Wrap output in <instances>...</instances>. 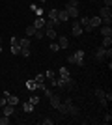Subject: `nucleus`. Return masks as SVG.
<instances>
[{
  "label": "nucleus",
  "mask_w": 112,
  "mask_h": 125,
  "mask_svg": "<svg viewBox=\"0 0 112 125\" xmlns=\"http://www.w3.org/2000/svg\"><path fill=\"white\" fill-rule=\"evenodd\" d=\"M84 54H86V52L82 51V49H79L77 52H73V54L67 56V62L75 63V65H79V67H82V65H84Z\"/></svg>",
  "instance_id": "f257e3e1"
},
{
  "label": "nucleus",
  "mask_w": 112,
  "mask_h": 125,
  "mask_svg": "<svg viewBox=\"0 0 112 125\" xmlns=\"http://www.w3.org/2000/svg\"><path fill=\"white\" fill-rule=\"evenodd\" d=\"M99 17H101V22H103V24H108V26H110V22H112V11H110V8L103 6L101 10H99Z\"/></svg>",
  "instance_id": "f03ea898"
},
{
  "label": "nucleus",
  "mask_w": 112,
  "mask_h": 125,
  "mask_svg": "<svg viewBox=\"0 0 112 125\" xmlns=\"http://www.w3.org/2000/svg\"><path fill=\"white\" fill-rule=\"evenodd\" d=\"M64 104H65V110H67V114H69V116H79V114H80L79 106H77V104H73V101H71L69 97L64 101Z\"/></svg>",
  "instance_id": "7ed1b4c3"
},
{
  "label": "nucleus",
  "mask_w": 112,
  "mask_h": 125,
  "mask_svg": "<svg viewBox=\"0 0 112 125\" xmlns=\"http://www.w3.org/2000/svg\"><path fill=\"white\" fill-rule=\"evenodd\" d=\"M93 94H95V97H97V101H99L101 106H108V101H107V97H105V90L103 88H97Z\"/></svg>",
  "instance_id": "20e7f679"
},
{
  "label": "nucleus",
  "mask_w": 112,
  "mask_h": 125,
  "mask_svg": "<svg viewBox=\"0 0 112 125\" xmlns=\"http://www.w3.org/2000/svg\"><path fill=\"white\" fill-rule=\"evenodd\" d=\"M71 34H73L75 37H79V36H82V34H84V30H82V26H80L79 19H73V26H71Z\"/></svg>",
  "instance_id": "39448f33"
},
{
  "label": "nucleus",
  "mask_w": 112,
  "mask_h": 125,
  "mask_svg": "<svg viewBox=\"0 0 112 125\" xmlns=\"http://www.w3.org/2000/svg\"><path fill=\"white\" fill-rule=\"evenodd\" d=\"M56 75H58V78H60V80H64V84H65V82H67V80L71 78L69 69H67V67H64V65H62V67L58 69V73H56Z\"/></svg>",
  "instance_id": "423d86ee"
},
{
  "label": "nucleus",
  "mask_w": 112,
  "mask_h": 125,
  "mask_svg": "<svg viewBox=\"0 0 112 125\" xmlns=\"http://www.w3.org/2000/svg\"><path fill=\"white\" fill-rule=\"evenodd\" d=\"M11 52L13 54H21V45H19L17 37H11Z\"/></svg>",
  "instance_id": "0eeeda50"
},
{
  "label": "nucleus",
  "mask_w": 112,
  "mask_h": 125,
  "mask_svg": "<svg viewBox=\"0 0 112 125\" xmlns=\"http://www.w3.org/2000/svg\"><path fill=\"white\" fill-rule=\"evenodd\" d=\"M65 11H67V15H69V19H79V8H64Z\"/></svg>",
  "instance_id": "6e6552de"
},
{
  "label": "nucleus",
  "mask_w": 112,
  "mask_h": 125,
  "mask_svg": "<svg viewBox=\"0 0 112 125\" xmlns=\"http://www.w3.org/2000/svg\"><path fill=\"white\" fill-rule=\"evenodd\" d=\"M49 99H51V106H52V108H58V106H60V103H62L60 95H56V94H52L51 97H49Z\"/></svg>",
  "instance_id": "1a4fd4ad"
},
{
  "label": "nucleus",
  "mask_w": 112,
  "mask_h": 125,
  "mask_svg": "<svg viewBox=\"0 0 112 125\" xmlns=\"http://www.w3.org/2000/svg\"><path fill=\"white\" fill-rule=\"evenodd\" d=\"M75 88H77V80H75V78L71 77L69 80H67V82L64 84V90H67V92H73Z\"/></svg>",
  "instance_id": "9d476101"
},
{
  "label": "nucleus",
  "mask_w": 112,
  "mask_h": 125,
  "mask_svg": "<svg viewBox=\"0 0 112 125\" xmlns=\"http://www.w3.org/2000/svg\"><path fill=\"white\" fill-rule=\"evenodd\" d=\"M45 36H47L49 39H56V37H58V34H56V30H54V28L45 26Z\"/></svg>",
  "instance_id": "9b49d317"
},
{
  "label": "nucleus",
  "mask_w": 112,
  "mask_h": 125,
  "mask_svg": "<svg viewBox=\"0 0 112 125\" xmlns=\"http://www.w3.org/2000/svg\"><path fill=\"white\" fill-rule=\"evenodd\" d=\"M60 22H67L69 21V15H67V11L65 10H62V11H58V17H56Z\"/></svg>",
  "instance_id": "f8f14e48"
},
{
  "label": "nucleus",
  "mask_w": 112,
  "mask_h": 125,
  "mask_svg": "<svg viewBox=\"0 0 112 125\" xmlns=\"http://www.w3.org/2000/svg\"><path fill=\"white\" fill-rule=\"evenodd\" d=\"M58 45H60V49H67L69 47V39H67L65 36H60L58 37Z\"/></svg>",
  "instance_id": "ddd939ff"
},
{
  "label": "nucleus",
  "mask_w": 112,
  "mask_h": 125,
  "mask_svg": "<svg viewBox=\"0 0 112 125\" xmlns=\"http://www.w3.org/2000/svg\"><path fill=\"white\" fill-rule=\"evenodd\" d=\"M90 24L93 26V28L101 26V24H103V22H101V17H99V15H95V17H90Z\"/></svg>",
  "instance_id": "4468645a"
},
{
  "label": "nucleus",
  "mask_w": 112,
  "mask_h": 125,
  "mask_svg": "<svg viewBox=\"0 0 112 125\" xmlns=\"http://www.w3.org/2000/svg\"><path fill=\"white\" fill-rule=\"evenodd\" d=\"M19 45H21V49H30V37H22V39H19Z\"/></svg>",
  "instance_id": "2eb2a0df"
},
{
  "label": "nucleus",
  "mask_w": 112,
  "mask_h": 125,
  "mask_svg": "<svg viewBox=\"0 0 112 125\" xmlns=\"http://www.w3.org/2000/svg\"><path fill=\"white\" fill-rule=\"evenodd\" d=\"M2 108H4V116H13V112H15V106H13V104H6Z\"/></svg>",
  "instance_id": "dca6fc26"
},
{
  "label": "nucleus",
  "mask_w": 112,
  "mask_h": 125,
  "mask_svg": "<svg viewBox=\"0 0 112 125\" xmlns=\"http://www.w3.org/2000/svg\"><path fill=\"white\" fill-rule=\"evenodd\" d=\"M32 26H34V28H45V19H43V17H37Z\"/></svg>",
  "instance_id": "f3484780"
},
{
  "label": "nucleus",
  "mask_w": 112,
  "mask_h": 125,
  "mask_svg": "<svg viewBox=\"0 0 112 125\" xmlns=\"http://www.w3.org/2000/svg\"><path fill=\"white\" fill-rule=\"evenodd\" d=\"M6 99H8V104H13V106H17V104H19V97H17V95H11V94H10Z\"/></svg>",
  "instance_id": "a211bd4d"
},
{
  "label": "nucleus",
  "mask_w": 112,
  "mask_h": 125,
  "mask_svg": "<svg viewBox=\"0 0 112 125\" xmlns=\"http://www.w3.org/2000/svg\"><path fill=\"white\" fill-rule=\"evenodd\" d=\"M101 36H103V37H107V36H112V28H110L108 24H105V26L101 28Z\"/></svg>",
  "instance_id": "6ab92c4d"
},
{
  "label": "nucleus",
  "mask_w": 112,
  "mask_h": 125,
  "mask_svg": "<svg viewBox=\"0 0 112 125\" xmlns=\"http://www.w3.org/2000/svg\"><path fill=\"white\" fill-rule=\"evenodd\" d=\"M26 88L32 90V92H36V90H39V86H37L36 80H26Z\"/></svg>",
  "instance_id": "aec40b11"
},
{
  "label": "nucleus",
  "mask_w": 112,
  "mask_h": 125,
  "mask_svg": "<svg viewBox=\"0 0 112 125\" xmlns=\"http://www.w3.org/2000/svg\"><path fill=\"white\" fill-rule=\"evenodd\" d=\"M110 45H112V36H107V37H103V43H101V47L108 49Z\"/></svg>",
  "instance_id": "412c9836"
},
{
  "label": "nucleus",
  "mask_w": 112,
  "mask_h": 125,
  "mask_svg": "<svg viewBox=\"0 0 112 125\" xmlns=\"http://www.w3.org/2000/svg\"><path fill=\"white\" fill-rule=\"evenodd\" d=\"M58 11H60V10H56V8L49 10V13H47V15H49V19H56V17H58Z\"/></svg>",
  "instance_id": "4be33fe9"
},
{
  "label": "nucleus",
  "mask_w": 112,
  "mask_h": 125,
  "mask_svg": "<svg viewBox=\"0 0 112 125\" xmlns=\"http://www.w3.org/2000/svg\"><path fill=\"white\" fill-rule=\"evenodd\" d=\"M34 36L37 37V39H41V37H45V28H36V34Z\"/></svg>",
  "instance_id": "5701e85b"
},
{
  "label": "nucleus",
  "mask_w": 112,
  "mask_h": 125,
  "mask_svg": "<svg viewBox=\"0 0 112 125\" xmlns=\"http://www.w3.org/2000/svg\"><path fill=\"white\" fill-rule=\"evenodd\" d=\"M43 75H45V78H47V80H52V78H56V73H54L52 69H49L47 73H43Z\"/></svg>",
  "instance_id": "b1692460"
},
{
  "label": "nucleus",
  "mask_w": 112,
  "mask_h": 125,
  "mask_svg": "<svg viewBox=\"0 0 112 125\" xmlns=\"http://www.w3.org/2000/svg\"><path fill=\"white\" fill-rule=\"evenodd\" d=\"M22 110H24V112H32V110H34V104L30 103V101H28V103H24V104H22Z\"/></svg>",
  "instance_id": "393cba45"
},
{
  "label": "nucleus",
  "mask_w": 112,
  "mask_h": 125,
  "mask_svg": "<svg viewBox=\"0 0 112 125\" xmlns=\"http://www.w3.org/2000/svg\"><path fill=\"white\" fill-rule=\"evenodd\" d=\"M24 34H26V37H32L34 34H36V28H34V26H28L26 30H24Z\"/></svg>",
  "instance_id": "a878e982"
},
{
  "label": "nucleus",
  "mask_w": 112,
  "mask_h": 125,
  "mask_svg": "<svg viewBox=\"0 0 112 125\" xmlns=\"http://www.w3.org/2000/svg\"><path fill=\"white\" fill-rule=\"evenodd\" d=\"M30 10H32V11H36V13H37V17H41V15H43V10H41V8H37L36 4H32V6H30Z\"/></svg>",
  "instance_id": "bb28decb"
},
{
  "label": "nucleus",
  "mask_w": 112,
  "mask_h": 125,
  "mask_svg": "<svg viewBox=\"0 0 112 125\" xmlns=\"http://www.w3.org/2000/svg\"><path fill=\"white\" fill-rule=\"evenodd\" d=\"M49 49H51V52H58V51H60V45H58L56 41H52L51 45H49Z\"/></svg>",
  "instance_id": "cd10ccee"
},
{
  "label": "nucleus",
  "mask_w": 112,
  "mask_h": 125,
  "mask_svg": "<svg viewBox=\"0 0 112 125\" xmlns=\"http://www.w3.org/2000/svg\"><path fill=\"white\" fill-rule=\"evenodd\" d=\"M67 6H69V8H79V0H67V2H65V8H67Z\"/></svg>",
  "instance_id": "c85d7f7f"
},
{
  "label": "nucleus",
  "mask_w": 112,
  "mask_h": 125,
  "mask_svg": "<svg viewBox=\"0 0 112 125\" xmlns=\"http://www.w3.org/2000/svg\"><path fill=\"white\" fill-rule=\"evenodd\" d=\"M39 123H41V125H52V123H54V120H52V118H43Z\"/></svg>",
  "instance_id": "c756f323"
},
{
  "label": "nucleus",
  "mask_w": 112,
  "mask_h": 125,
  "mask_svg": "<svg viewBox=\"0 0 112 125\" xmlns=\"http://www.w3.org/2000/svg\"><path fill=\"white\" fill-rule=\"evenodd\" d=\"M43 94L47 95V97H51V95H52L54 92H52V90H49V86H45V88H43Z\"/></svg>",
  "instance_id": "7c9ffc66"
},
{
  "label": "nucleus",
  "mask_w": 112,
  "mask_h": 125,
  "mask_svg": "<svg viewBox=\"0 0 112 125\" xmlns=\"http://www.w3.org/2000/svg\"><path fill=\"white\" fill-rule=\"evenodd\" d=\"M10 123V116H4V118H0V125H8Z\"/></svg>",
  "instance_id": "2f4dec72"
},
{
  "label": "nucleus",
  "mask_w": 112,
  "mask_h": 125,
  "mask_svg": "<svg viewBox=\"0 0 112 125\" xmlns=\"http://www.w3.org/2000/svg\"><path fill=\"white\" fill-rule=\"evenodd\" d=\"M28 101H30L32 104H37V103H39V97H37V95H32V97H30Z\"/></svg>",
  "instance_id": "473e14b6"
},
{
  "label": "nucleus",
  "mask_w": 112,
  "mask_h": 125,
  "mask_svg": "<svg viewBox=\"0 0 112 125\" xmlns=\"http://www.w3.org/2000/svg\"><path fill=\"white\" fill-rule=\"evenodd\" d=\"M21 54L24 58H28V56H30V49H21Z\"/></svg>",
  "instance_id": "72a5a7b5"
},
{
  "label": "nucleus",
  "mask_w": 112,
  "mask_h": 125,
  "mask_svg": "<svg viewBox=\"0 0 112 125\" xmlns=\"http://www.w3.org/2000/svg\"><path fill=\"white\" fill-rule=\"evenodd\" d=\"M103 120H105V123H108V121L112 120V114H110V112H107V114H105V118H103Z\"/></svg>",
  "instance_id": "f704fd0d"
},
{
  "label": "nucleus",
  "mask_w": 112,
  "mask_h": 125,
  "mask_svg": "<svg viewBox=\"0 0 112 125\" xmlns=\"http://www.w3.org/2000/svg\"><path fill=\"white\" fill-rule=\"evenodd\" d=\"M105 97H107V101H108V103L112 101V92H110V90H108V92H105Z\"/></svg>",
  "instance_id": "c9c22d12"
},
{
  "label": "nucleus",
  "mask_w": 112,
  "mask_h": 125,
  "mask_svg": "<svg viewBox=\"0 0 112 125\" xmlns=\"http://www.w3.org/2000/svg\"><path fill=\"white\" fill-rule=\"evenodd\" d=\"M6 104H8V99H6V97H2V99H0V106H6Z\"/></svg>",
  "instance_id": "e433bc0d"
},
{
  "label": "nucleus",
  "mask_w": 112,
  "mask_h": 125,
  "mask_svg": "<svg viewBox=\"0 0 112 125\" xmlns=\"http://www.w3.org/2000/svg\"><path fill=\"white\" fill-rule=\"evenodd\" d=\"M105 6H107V8H110V6H112V0H105Z\"/></svg>",
  "instance_id": "4c0bfd02"
},
{
  "label": "nucleus",
  "mask_w": 112,
  "mask_h": 125,
  "mask_svg": "<svg viewBox=\"0 0 112 125\" xmlns=\"http://www.w3.org/2000/svg\"><path fill=\"white\" fill-rule=\"evenodd\" d=\"M0 52H2V37H0Z\"/></svg>",
  "instance_id": "58836bf2"
},
{
  "label": "nucleus",
  "mask_w": 112,
  "mask_h": 125,
  "mask_svg": "<svg viewBox=\"0 0 112 125\" xmlns=\"http://www.w3.org/2000/svg\"><path fill=\"white\" fill-rule=\"evenodd\" d=\"M39 2H41V4H43V2H47V0H39Z\"/></svg>",
  "instance_id": "ea45409f"
},
{
  "label": "nucleus",
  "mask_w": 112,
  "mask_h": 125,
  "mask_svg": "<svg viewBox=\"0 0 112 125\" xmlns=\"http://www.w3.org/2000/svg\"><path fill=\"white\" fill-rule=\"evenodd\" d=\"M93 2H97V0H93Z\"/></svg>",
  "instance_id": "a19ab883"
}]
</instances>
